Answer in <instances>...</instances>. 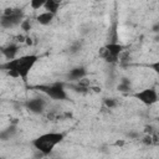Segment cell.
<instances>
[{
  "instance_id": "6da1fadb",
  "label": "cell",
  "mask_w": 159,
  "mask_h": 159,
  "mask_svg": "<svg viewBox=\"0 0 159 159\" xmlns=\"http://www.w3.org/2000/svg\"><path fill=\"white\" fill-rule=\"evenodd\" d=\"M39 56L37 55H25L21 57H17L15 60L6 61L1 63V70H5L9 76L11 77H20L22 81L26 82L27 76L35 63L37 62Z\"/></svg>"
},
{
  "instance_id": "7a4b0ae2",
  "label": "cell",
  "mask_w": 159,
  "mask_h": 159,
  "mask_svg": "<svg viewBox=\"0 0 159 159\" xmlns=\"http://www.w3.org/2000/svg\"><path fill=\"white\" fill-rule=\"evenodd\" d=\"M63 138H65L63 133H57V132L45 133V134H41L40 137L35 138L32 140V145L42 155H48L53 150V148L63 140Z\"/></svg>"
},
{
  "instance_id": "3957f363",
  "label": "cell",
  "mask_w": 159,
  "mask_h": 159,
  "mask_svg": "<svg viewBox=\"0 0 159 159\" xmlns=\"http://www.w3.org/2000/svg\"><path fill=\"white\" fill-rule=\"evenodd\" d=\"M22 21H24V11L21 9L7 7L4 10L2 15H1L0 25L4 29H11V27L21 25Z\"/></svg>"
},
{
  "instance_id": "277c9868",
  "label": "cell",
  "mask_w": 159,
  "mask_h": 159,
  "mask_svg": "<svg viewBox=\"0 0 159 159\" xmlns=\"http://www.w3.org/2000/svg\"><path fill=\"white\" fill-rule=\"evenodd\" d=\"M36 88H39L40 91H42L43 93H46L50 98L60 99V101H65V99H67L66 89H65L63 84L60 83V82H57V83H52V84H41V86H37Z\"/></svg>"
},
{
  "instance_id": "5b68a950",
  "label": "cell",
  "mask_w": 159,
  "mask_h": 159,
  "mask_svg": "<svg viewBox=\"0 0 159 159\" xmlns=\"http://www.w3.org/2000/svg\"><path fill=\"white\" fill-rule=\"evenodd\" d=\"M134 98H137L139 102H142L143 104L145 106H153L154 103L158 102L159 99V96L157 93V91L154 88H145V89H142L137 93L133 94Z\"/></svg>"
},
{
  "instance_id": "8992f818",
  "label": "cell",
  "mask_w": 159,
  "mask_h": 159,
  "mask_svg": "<svg viewBox=\"0 0 159 159\" xmlns=\"http://www.w3.org/2000/svg\"><path fill=\"white\" fill-rule=\"evenodd\" d=\"M45 106H46V102L42 98H31L25 102L26 109L32 113H42L45 109Z\"/></svg>"
},
{
  "instance_id": "52a82bcc",
  "label": "cell",
  "mask_w": 159,
  "mask_h": 159,
  "mask_svg": "<svg viewBox=\"0 0 159 159\" xmlns=\"http://www.w3.org/2000/svg\"><path fill=\"white\" fill-rule=\"evenodd\" d=\"M86 75H87V71H86L84 67H75V68H72V70L67 73V78H68L70 81H77V82H78L80 80L84 78Z\"/></svg>"
},
{
  "instance_id": "ba28073f",
  "label": "cell",
  "mask_w": 159,
  "mask_h": 159,
  "mask_svg": "<svg viewBox=\"0 0 159 159\" xmlns=\"http://www.w3.org/2000/svg\"><path fill=\"white\" fill-rule=\"evenodd\" d=\"M17 50H19V47H17L15 43H9L7 46L2 47L1 52H2V55L7 58V61H10V60H15V58H16Z\"/></svg>"
},
{
  "instance_id": "9c48e42d",
  "label": "cell",
  "mask_w": 159,
  "mask_h": 159,
  "mask_svg": "<svg viewBox=\"0 0 159 159\" xmlns=\"http://www.w3.org/2000/svg\"><path fill=\"white\" fill-rule=\"evenodd\" d=\"M106 48L108 50V52H109V55L111 56H113V57H117V58H119V56H120V53L123 52V46L120 45V43H107L106 45Z\"/></svg>"
},
{
  "instance_id": "30bf717a",
  "label": "cell",
  "mask_w": 159,
  "mask_h": 159,
  "mask_svg": "<svg viewBox=\"0 0 159 159\" xmlns=\"http://www.w3.org/2000/svg\"><path fill=\"white\" fill-rule=\"evenodd\" d=\"M53 17H55L53 14H51V12H48V11H43V12H41L40 15L36 16V21H37L40 25H48V24L52 22Z\"/></svg>"
},
{
  "instance_id": "8fae6325",
  "label": "cell",
  "mask_w": 159,
  "mask_h": 159,
  "mask_svg": "<svg viewBox=\"0 0 159 159\" xmlns=\"http://www.w3.org/2000/svg\"><path fill=\"white\" fill-rule=\"evenodd\" d=\"M43 7L46 9V11H48V12L56 15V14H57V10H58V7H60V1H58V0H46Z\"/></svg>"
},
{
  "instance_id": "7c38bea8",
  "label": "cell",
  "mask_w": 159,
  "mask_h": 159,
  "mask_svg": "<svg viewBox=\"0 0 159 159\" xmlns=\"http://www.w3.org/2000/svg\"><path fill=\"white\" fill-rule=\"evenodd\" d=\"M15 133H16V127H15V125H10V127H7L6 129H2V130H1L0 138H1L2 140H7V139H10L11 137H14Z\"/></svg>"
},
{
  "instance_id": "4fadbf2b",
  "label": "cell",
  "mask_w": 159,
  "mask_h": 159,
  "mask_svg": "<svg viewBox=\"0 0 159 159\" xmlns=\"http://www.w3.org/2000/svg\"><path fill=\"white\" fill-rule=\"evenodd\" d=\"M117 89H118L119 92H123V93L129 92V91L132 89V87H130V81H129L128 78H122L120 83L117 86Z\"/></svg>"
},
{
  "instance_id": "5bb4252c",
  "label": "cell",
  "mask_w": 159,
  "mask_h": 159,
  "mask_svg": "<svg viewBox=\"0 0 159 159\" xmlns=\"http://www.w3.org/2000/svg\"><path fill=\"white\" fill-rule=\"evenodd\" d=\"M45 2H46V0H31L30 1V6L34 10H39L40 7L45 6Z\"/></svg>"
},
{
  "instance_id": "9a60e30c",
  "label": "cell",
  "mask_w": 159,
  "mask_h": 159,
  "mask_svg": "<svg viewBox=\"0 0 159 159\" xmlns=\"http://www.w3.org/2000/svg\"><path fill=\"white\" fill-rule=\"evenodd\" d=\"M103 103H104V106H106L107 108H109V109L116 108L117 104H118L114 98H103Z\"/></svg>"
},
{
  "instance_id": "2e32d148",
  "label": "cell",
  "mask_w": 159,
  "mask_h": 159,
  "mask_svg": "<svg viewBox=\"0 0 159 159\" xmlns=\"http://www.w3.org/2000/svg\"><path fill=\"white\" fill-rule=\"evenodd\" d=\"M70 88H71V89H73L75 92H78V93H86V92L88 91V88L81 87L78 83H77V84H71V86H70Z\"/></svg>"
},
{
  "instance_id": "e0dca14e",
  "label": "cell",
  "mask_w": 159,
  "mask_h": 159,
  "mask_svg": "<svg viewBox=\"0 0 159 159\" xmlns=\"http://www.w3.org/2000/svg\"><path fill=\"white\" fill-rule=\"evenodd\" d=\"M20 27L24 30V31H30V29H31V22H30V20H24L22 21V24L20 25Z\"/></svg>"
},
{
  "instance_id": "ac0fdd59",
  "label": "cell",
  "mask_w": 159,
  "mask_h": 159,
  "mask_svg": "<svg viewBox=\"0 0 159 159\" xmlns=\"http://www.w3.org/2000/svg\"><path fill=\"white\" fill-rule=\"evenodd\" d=\"M80 50H81V43H80V42H75V43H72L71 47H70V52H71V53H76V52H78Z\"/></svg>"
},
{
  "instance_id": "d6986e66",
  "label": "cell",
  "mask_w": 159,
  "mask_h": 159,
  "mask_svg": "<svg viewBox=\"0 0 159 159\" xmlns=\"http://www.w3.org/2000/svg\"><path fill=\"white\" fill-rule=\"evenodd\" d=\"M149 68L153 70V71L159 76V60L155 61V62H153V63H150V65H149Z\"/></svg>"
},
{
  "instance_id": "ffe728a7",
  "label": "cell",
  "mask_w": 159,
  "mask_h": 159,
  "mask_svg": "<svg viewBox=\"0 0 159 159\" xmlns=\"http://www.w3.org/2000/svg\"><path fill=\"white\" fill-rule=\"evenodd\" d=\"M77 83H78L81 87H84V88H89V80H88V78H86V77H84V78H82V80H80Z\"/></svg>"
},
{
  "instance_id": "44dd1931",
  "label": "cell",
  "mask_w": 159,
  "mask_h": 159,
  "mask_svg": "<svg viewBox=\"0 0 159 159\" xmlns=\"http://www.w3.org/2000/svg\"><path fill=\"white\" fill-rule=\"evenodd\" d=\"M142 142H143V144H145V145H150V144H153V135H145L143 139H142Z\"/></svg>"
},
{
  "instance_id": "7402d4cb",
  "label": "cell",
  "mask_w": 159,
  "mask_h": 159,
  "mask_svg": "<svg viewBox=\"0 0 159 159\" xmlns=\"http://www.w3.org/2000/svg\"><path fill=\"white\" fill-rule=\"evenodd\" d=\"M144 132H145V133H149V135H153V133H154V130H153V127H152V125H145Z\"/></svg>"
},
{
  "instance_id": "603a6c76",
  "label": "cell",
  "mask_w": 159,
  "mask_h": 159,
  "mask_svg": "<svg viewBox=\"0 0 159 159\" xmlns=\"http://www.w3.org/2000/svg\"><path fill=\"white\" fill-rule=\"evenodd\" d=\"M124 143H125L124 140H117V142L114 143V145H117V147H123V145H124Z\"/></svg>"
},
{
  "instance_id": "cb8c5ba5",
  "label": "cell",
  "mask_w": 159,
  "mask_h": 159,
  "mask_svg": "<svg viewBox=\"0 0 159 159\" xmlns=\"http://www.w3.org/2000/svg\"><path fill=\"white\" fill-rule=\"evenodd\" d=\"M153 31H154V32H159V22H157V24L153 26Z\"/></svg>"
},
{
  "instance_id": "d4e9b609",
  "label": "cell",
  "mask_w": 159,
  "mask_h": 159,
  "mask_svg": "<svg viewBox=\"0 0 159 159\" xmlns=\"http://www.w3.org/2000/svg\"><path fill=\"white\" fill-rule=\"evenodd\" d=\"M25 40H26V39H25V37H24L22 35H20V36H17V41H20V42H24Z\"/></svg>"
},
{
  "instance_id": "484cf974",
  "label": "cell",
  "mask_w": 159,
  "mask_h": 159,
  "mask_svg": "<svg viewBox=\"0 0 159 159\" xmlns=\"http://www.w3.org/2000/svg\"><path fill=\"white\" fill-rule=\"evenodd\" d=\"M26 42H27L29 45H31V43H32V41H31V39H30V37H26Z\"/></svg>"
},
{
  "instance_id": "4316f807",
  "label": "cell",
  "mask_w": 159,
  "mask_h": 159,
  "mask_svg": "<svg viewBox=\"0 0 159 159\" xmlns=\"http://www.w3.org/2000/svg\"><path fill=\"white\" fill-rule=\"evenodd\" d=\"M158 122H159V118H158Z\"/></svg>"
}]
</instances>
